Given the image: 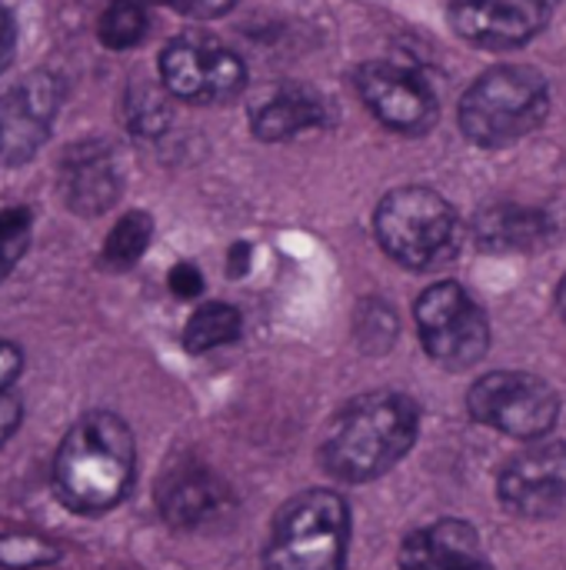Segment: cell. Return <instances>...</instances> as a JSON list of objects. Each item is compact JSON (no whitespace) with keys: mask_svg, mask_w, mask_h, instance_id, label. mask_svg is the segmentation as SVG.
Returning a JSON list of instances; mask_svg holds the SVG:
<instances>
[{"mask_svg":"<svg viewBox=\"0 0 566 570\" xmlns=\"http://www.w3.org/2000/svg\"><path fill=\"white\" fill-rule=\"evenodd\" d=\"M167 281H170V291L180 301H190V297H197L203 291V277H200V271L193 264H177Z\"/></svg>","mask_w":566,"mask_h":570,"instance_id":"obj_24","label":"cell"},{"mask_svg":"<svg viewBox=\"0 0 566 570\" xmlns=\"http://www.w3.org/2000/svg\"><path fill=\"white\" fill-rule=\"evenodd\" d=\"M220 501H224L220 481L197 464L173 468L167 478H160V488H157V508H160L163 521L173 528L203 524L207 518H214Z\"/></svg>","mask_w":566,"mask_h":570,"instance_id":"obj_14","label":"cell"},{"mask_svg":"<svg viewBox=\"0 0 566 570\" xmlns=\"http://www.w3.org/2000/svg\"><path fill=\"white\" fill-rule=\"evenodd\" d=\"M354 83H357V94L367 104V110L390 130L424 134L437 120L434 90L417 73H410L397 63H384V60L364 63L357 70Z\"/></svg>","mask_w":566,"mask_h":570,"instance_id":"obj_10","label":"cell"},{"mask_svg":"<svg viewBox=\"0 0 566 570\" xmlns=\"http://www.w3.org/2000/svg\"><path fill=\"white\" fill-rule=\"evenodd\" d=\"M557 311H560V317H564L566 324V277L560 281V287H557Z\"/></svg>","mask_w":566,"mask_h":570,"instance_id":"obj_29","label":"cell"},{"mask_svg":"<svg viewBox=\"0 0 566 570\" xmlns=\"http://www.w3.org/2000/svg\"><path fill=\"white\" fill-rule=\"evenodd\" d=\"M63 194L77 214H103L120 194V174L107 150L83 147L63 164Z\"/></svg>","mask_w":566,"mask_h":570,"instance_id":"obj_16","label":"cell"},{"mask_svg":"<svg viewBox=\"0 0 566 570\" xmlns=\"http://www.w3.org/2000/svg\"><path fill=\"white\" fill-rule=\"evenodd\" d=\"M57 110V83L47 73H37L23 87H17L7 100H0V160L30 157L47 124Z\"/></svg>","mask_w":566,"mask_h":570,"instance_id":"obj_13","label":"cell"},{"mask_svg":"<svg viewBox=\"0 0 566 570\" xmlns=\"http://www.w3.org/2000/svg\"><path fill=\"white\" fill-rule=\"evenodd\" d=\"M160 80L173 97L183 100H230L247 83L244 60L207 33H183L160 53Z\"/></svg>","mask_w":566,"mask_h":570,"instance_id":"obj_8","label":"cell"},{"mask_svg":"<svg viewBox=\"0 0 566 570\" xmlns=\"http://www.w3.org/2000/svg\"><path fill=\"white\" fill-rule=\"evenodd\" d=\"M20 421H23V407H20V401H17L10 391H0V448L17 434Z\"/></svg>","mask_w":566,"mask_h":570,"instance_id":"obj_25","label":"cell"},{"mask_svg":"<svg viewBox=\"0 0 566 570\" xmlns=\"http://www.w3.org/2000/svg\"><path fill=\"white\" fill-rule=\"evenodd\" d=\"M550 110L547 80L534 67L504 63L474 80L460 100V127L480 147H510L534 134Z\"/></svg>","mask_w":566,"mask_h":570,"instance_id":"obj_3","label":"cell"},{"mask_svg":"<svg viewBox=\"0 0 566 570\" xmlns=\"http://www.w3.org/2000/svg\"><path fill=\"white\" fill-rule=\"evenodd\" d=\"M500 504L527 521L566 514V441H544L514 454L497 478Z\"/></svg>","mask_w":566,"mask_h":570,"instance_id":"obj_9","label":"cell"},{"mask_svg":"<svg viewBox=\"0 0 566 570\" xmlns=\"http://www.w3.org/2000/svg\"><path fill=\"white\" fill-rule=\"evenodd\" d=\"M150 237H153V220H150V214H143V210L123 214V217L110 227V234H107V240H103V264L113 267V271L133 267V264L143 257V250L150 247Z\"/></svg>","mask_w":566,"mask_h":570,"instance_id":"obj_19","label":"cell"},{"mask_svg":"<svg viewBox=\"0 0 566 570\" xmlns=\"http://www.w3.org/2000/svg\"><path fill=\"white\" fill-rule=\"evenodd\" d=\"M167 7H173L177 13L183 17H193V20H214L220 13H227L237 0H160Z\"/></svg>","mask_w":566,"mask_h":570,"instance_id":"obj_23","label":"cell"},{"mask_svg":"<svg viewBox=\"0 0 566 570\" xmlns=\"http://www.w3.org/2000/svg\"><path fill=\"white\" fill-rule=\"evenodd\" d=\"M147 33V10L140 0H113L100 17V40L110 50H127Z\"/></svg>","mask_w":566,"mask_h":570,"instance_id":"obj_21","label":"cell"},{"mask_svg":"<svg viewBox=\"0 0 566 570\" xmlns=\"http://www.w3.org/2000/svg\"><path fill=\"white\" fill-rule=\"evenodd\" d=\"M250 267V244H234L230 247V261H227V274L230 277H244Z\"/></svg>","mask_w":566,"mask_h":570,"instance_id":"obj_28","label":"cell"},{"mask_svg":"<svg viewBox=\"0 0 566 570\" xmlns=\"http://www.w3.org/2000/svg\"><path fill=\"white\" fill-rule=\"evenodd\" d=\"M317 124H324V100L307 90H280L250 114V127L260 140H290Z\"/></svg>","mask_w":566,"mask_h":570,"instance_id":"obj_17","label":"cell"},{"mask_svg":"<svg viewBox=\"0 0 566 570\" xmlns=\"http://www.w3.org/2000/svg\"><path fill=\"white\" fill-rule=\"evenodd\" d=\"M417 334L434 364L447 371H467L490 351V324L480 304L454 281L430 284L417 304Z\"/></svg>","mask_w":566,"mask_h":570,"instance_id":"obj_6","label":"cell"},{"mask_svg":"<svg viewBox=\"0 0 566 570\" xmlns=\"http://www.w3.org/2000/svg\"><path fill=\"white\" fill-rule=\"evenodd\" d=\"M10 57H13V23H10L7 10H0V73L7 70Z\"/></svg>","mask_w":566,"mask_h":570,"instance_id":"obj_27","label":"cell"},{"mask_svg":"<svg viewBox=\"0 0 566 570\" xmlns=\"http://www.w3.org/2000/svg\"><path fill=\"white\" fill-rule=\"evenodd\" d=\"M30 244V210L27 207H0V281L10 277L17 261Z\"/></svg>","mask_w":566,"mask_h":570,"instance_id":"obj_22","label":"cell"},{"mask_svg":"<svg viewBox=\"0 0 566 570\" xmlns=\"http://www.w3.org/2000/svg\"><path fill=\"white\" fill-rule=\"evenodd\" d=\"M374 230L380 247L410 271H430L457 250V214L430 187L390 190L374 214Z\"/></svg>","mask_w":566,"mask_h":570,"instance_id":"obj_5","label":"cell"},{"mask_svg":"<svg viewBox=\"0 0 566 570\" xmlns=\"http://www.w3.org/2000/svg\"><path fill=\"white\" fill-rule=\"evenodd\" d=\"M420 434V407L400 391H370L354 397L330 421L320 461L347 484H364L397 468Z\"/></svg>","mask_w":566,"mask_h":570,"instance_id":"obj_1","label":"cell"},{"mask_svg":"<svg viewBox=\"0 0 566 570\" xmlns=\"http://www.w3.org/2000/svg\"><path fill=\"white\" fill-rule=\"evenodd\" d=\"M244 331V317L234 304H203L190 314L187 327H183V347L190 354H207L214 347L234 344Z\"/></svg>","mask_w":566,"mask_h":570,"instance_id":"obj_18","label":"cell"},{"mask_svg":"<svg viewBox=\"0 0 566 570\" xmlns=\"http://www.w3.org/2000/svg\"><path fill=\"white\" fill-rule=\"evenodd\" d=\"M550 237L547 214L520 204H494L474 217V240L487 254H517L537 250Z\"/></svg>","mask_w":566,"mask_h":570,"instance_id":"obj_15","label":"cell"},{"mask_svg":"<svg viewBox=\"0 0 566 570\" xmlns=\"http://www.w3.org/2000/svg\"><path fill=\"white\" fill-rule=\"evenodd\" d=\"M557 0H450L454 30L487 50H510L544 30Z\"/></svg>","mask_w":566,"mask_h":570,"instance_id":"obj_11","label":"cell"},{"mask_svg":"<svg viewBox=\"0 0 566 570\" xmlns=\"http://www.w3.org/2000/svg\"><path fill=\"white\" fill-rule=\"evenodd\" d=\"M127 124L133 134L140 137H157L167 130L170 124V104L167 94L153 83H130L127 90V104H123Z\"/></svg>","mask_w":566,"mask_h":570,"instance_id":"obj_20","label":"cell"},{"mask_svg":"<svg viewBox=\"0 0 566 570\" xmlns=\"http://www.w3.org/2000/svg\"><path fill=\"white\" fill-rule=\"evenodd\" d=\"M20 367H23V357L13 344L0 341V391H10V384L20 377Z\"/></svg>","mask_w":566,"mask_h":570,"instance_id":"obj_26","label":"cell"},{"mask_svg":"<svg viewBox=\"0 0 566 570\" xmlns=\"http://www.w3.org/2000/svg\"><path fill=\"white\" fill-rule=\"evenodd\" d=\"M137 471V444L130 428L110 414L93 411L80 417L53 461V491L77 514H100L117 508Z\"/></svg>","mask_w":566,"mask_h":570,"instance_id":"obj_2","label":"cell"},{"mask_svg":"<svg viewBox=\"0 0 566 570\" xmlns=\"http://www.w3.org/2000/svg\"><path fill=\"white\" fill-rule=\"evenodd\" d=\"M350 548V508L334 491L290 498L270 528L267 570H344Z\"/></svg>","mask_w":566,"mask_h":570,"instance_id":"obj_4","label":"cell"},{"mask_svg":"<svg viewBox=\"0 0 566 570\" xmlns=\"http://www.w3.org/2000/svg\"><path fill=\"white\" fill-rule=\"evenodd\" d=\"M400 570H494L477 528L447 518L404 541Z\"/></svg>","mask_w":566,"mask_h":570,"instance_id":"obj_12","label":"cell"},{"mask_svg":"<svg viewBox=\"0 0 566 570\" xmlns=\"http://www.w3.org/2000/svg\"><path fill=\"white\" fill-rule=\"evenodd\" d=\"M467 411L477 424L490 431L517 441H537L557 428L560 397L537 374L494 371L467 391Z\"/></svg>","mask_w":566,"mask_h":570,"instance_id":"obj_7","label":"cell"}]
</instances>
